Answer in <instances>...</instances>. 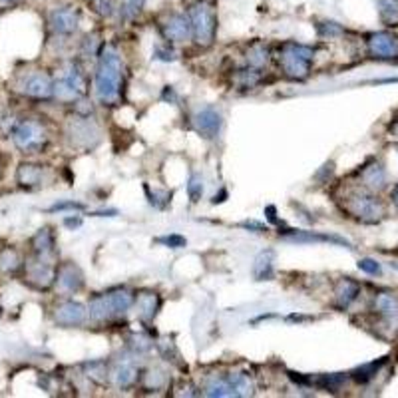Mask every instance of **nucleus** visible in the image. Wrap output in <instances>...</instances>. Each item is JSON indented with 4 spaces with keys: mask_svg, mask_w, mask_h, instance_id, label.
I'll return each instance as SVG.
<instances>
[{
    "mask_svg": "<svg viewBox=\"0 0 398 398\" xmlns=\"http://www.w3.org/2000/svg\"><path fill=\"white\" fill-rule=\"evenodd\" d=\"M96 70V96L102 104H114L120 98L123 82L122 56L114 44L100 46Z\"/></svg>",
    "mask_w": 398,
    "mask_h": 398,
    "instance_id": "1",
    "label": "nucleus"
},
{
    "mask_svg": "<svg viewBox=\"0 0 398 398\" xmlns=\"http://www.w3.org/2000/svg\"><path fill=\"white\" fill-rule=\"evenodd\" d=\"M133 301H135V295L126 287L111 289L108 293L94 295L88 303L90 319L106 321V319H111V317L123 315V313L132 309Z\"/></svg>",
    "mask_w": 398,
    "mask_h": 398,
    "instance_id": "2",
    "label": "nucleus"
},
{
    "mask_svg": "<svg viewBox=\"0 0 398 398\" xmlns=\"http://www.w3.org/2000/svg\"><path fill=\"white\" fill-rule=\"evenodd\" d=\"M188 18L191 24V36L195 44L207 48L213 44L217 34V12L211 0H195L188 8Z\"/></svg>",
    "mask_w": 398,
    "mask_h": 398,
    "instance_id": "3",
    "label": "nucleus"
},
{
    "mask_svg": "<svg viewBox=\"0 0 398 398\" xmlns=\"http://www.w3.org/2000/svg\"><path fill=\"white\" fill-rule=\"evenodd\" d=\"M313 58H315V50L310 46L298 44V42H285L279 48V56H277L283 76L295 82L309 78Z\"/></svg>",
    "mask_w": 398,
    "mask_h": 398,
    "instance_id": "4",
    "label": "nucleus"
},
{
    "mask_svg": "<svg viewBox=\"0 0 398 398\" xmlns=\"http://www.w3.org/2000/svg\"><path fill=\"white\" fill-rule=\"evenodd\" d=\"M344 210L363 223H378L385 217L382 201L366 191H353L344 201Z\"/></svg>",
    "mask_w": 398,
    "mask_h": 398,
    "instance_id": "5",
    "label": "nucleus"
},
{
    "mask_svg": "<svg viewBox=\"0 0 398 398\" xmlns=\"http://www.w3.org/2000/svg\"><path fill=\"white\" fill-rule=\"evenodd\" d=\"M12 142L20 152L36 154V152L44 150L48 144V132H46L44 126L36 120H23L12 130Z\"/></svg>",
    "mask_w": 398,
    "mask_h": 398,
    "instance_id": "6",
    "label": "nucleus"
},
{
    "mask_svg": "<svg viewBox=\"0 0 398 398\" xmlns=\"http://www.w3.org/2000/svg\"><path fill=\"white\" fill-rule=\"evenodd\" d=\"M373 307H375L376 317L380 319L378 327L385 331L388 339L398 337V295L390 291H380L375 295Z\"/></svg>",
    "mask_w": 398,
    "mask_h": 398,
    "instance_id": "7",
    "label": "nucleus"
},
{
    "mask_svg": "<svg viewBox=\"0 0 398 398\" xmlns=\"http://www.w3.org/2000/svg\"><path fill=\"white\" fill-rule=\"evenodd\" d=\"M86 94V78L76 64H70L64 74L54 82V96L64 102H74Z\"/></svg>",
    "mask_w": 398,
    "mask_h": 398,
    "instance_id": "8",
    "label": "nucleus"
},
{
    "mask_svg": "<svg viewBox=\"0 0 398 398\" xmlns=\"http://www.w3.org/2000/svg\"><path fill=\"white\" fill-rule=\"evenodd\" d=\"M56 269L52 259H44V257H34V261H30L26 265V281L38 291H46L52 287V283L56 281Z\"/></svg>",
    "mask_w": 398,
    "mask_h": 398,
    "instance_id": "9",
    "label": "nucleus"
},
{
    "mask_svg": "<svg viewBox=\"0 0 398 398\" xmlns=\"http://www.w3.org/2000/svg\"><path fill=\"white\" fill-rule=\"evenodd\" d=\"M193 123L205 140H215L223 126V116L222 111L217 110L215 106H203L201 110L195 111L193 116Z\"/></svg>",
    "mask_w": 398,
    "mask_h": 398,
    "instance_id": "10",
    "label": "nucleus"
},
{
    "mask_svg": "<svg viewBox=\"0 0 398 398\" xmlns=\"http://www.w3.org/2000/svg\"><path fill=\"white\" fill-rule=\"evenodd\" d=\"M368 54L378 60H392L398 56V38L390 32H373L366 38Z\"/></svg>",
    "mask_w": 398,
    "mask_h": 398,
    "instance_id": "11",
    "label": "nucleus"
},
{
    "mask_svg": "<svg viewBox=\"0 0 398 398\" xmlns=\"http://www.w3.org/2000/svg\"><path fill=\"white\" fill-rule=\"evenodd\" d=\"M279 235H283V239H287L291 243H332L353 249V243L346 241L341 235H329V233H317V231H298V229H285L279 231Z\"/></svg>",
    "mask_w": 398,
    "mask_h": 398,
    "instance_id": "12",
    "label": "nucleus"
},
{
    "mask_svg": "<svg viewBox=\"0 0 398 398\" xmlns=\"http://www.w3.org/2000/svg\"><path fill=\"white\" fill-rule=\"evenodd\" d=\"M86 315H88V310L82 303L68 298L54 309V321L60 327H80L86 321Z\"/></svg>",
    "mask_w": 398,
    "mask_h": 398,
    "instance_id": "13",
    "label": "nucleus"
},
{
    "mask_svg": "<svg viewBox=\"0 0 398 398\" xmlns=\"http://www.w3.org/2000/svg\"><path fill=\"white\" fill-rule=\"evenodd\" d=\"M23 92L36 100H48L54 96V80L46 72H32L24 78Z\"/></svg>",
    "mask_w": 398,
    "mask_h": 398,
    "instance_id": "14",
    "label": "nucleus"
},
{
    "mask_svg": "<svg viewBox=\"0 0 398 398\" xmlns=\"http://www.w3.org/2000/svg\"><path fill=\"white\" fill-rule=\"evenodd\" d=\"M68 135L74 145H84V147H92L98 142L100 130L96 123L90 122L88 118H78L76 122H70L68 128Z\"/></svg>",
    "mask_w": 398,
    "mask_h": 398,
    "instance_id": "15",
    "label": "nucleus"
},
{
    "mask_svg": "<svg viewBox=\"0 0 398 398\" xmlns=\"http://www.w3.org/2000/svg\"><path fill=\"white\" fill-rule=\"evenodd\" d=\"M162 34L169 42H186L191 36L188 14H171L162 23Z\"/></svg>",
    "mask_w": 398,
    "mask_h": 398,
    "instance_id": "16",
    "label": "nucleus"
},
{
    "mask_svg": "<svg viewBox=\"0 0 398 398\" xmlns=\"http://www.w3.org/2000/svg\"><path fill=\"white\" fill-rule=\"evenodd\" d=\"M78 24H80V12L72 6H62V8H56L50 14V26L52 30L58 34H72L78 30Z\"/></svg>",
    "mask_w": 398,
    "mask_h": 398,
    "instance_id": "17",
    "label": "nucleus"
},
{
    "mask_svg": "<svg viewBox=\"0 0 398 398\" xmlns=\"http://www.w3.org/2000/svg\"><path fill=\"white\" fill-rule=\"evenodd\" d=\"M58 287L66 293H80L84 289V273L74 263H64L56 271Z\"/></svg>",
    "mask_w": 398,
    "mask_h": 398,
    "instance_id": "18",
    "label": "nucleus"
},
{
    "mask_svg": "<svg viewBox=\"0 0 398 398\" xmlns=\"http://www.w3.org/2000/svg\"><path fill=\"white\" fill-rule=\"evenodd\" d=\"M133 305L138 309V317L144 322H150L154 321L159 309H162V297L157 293H152V291H144L135 297Z\"/></svg>",
    "mask_w": 398,
    "mask_h": 398,
    "instance_id": "19",
    "label": "nucleus"
},
{
    "mask_svg": "<svg viewBox=\"0 0 398 398\" xmlns=\"http://www.w3.org/2000/svg\"><path fill=\"white\" fill-rule=\"evenodd\" d=\"M358 295H361V285L356 281L349 279V277L337 281V285H334V301H337V305L341 309H349L358 298Z\"/></svg>",
    "mask_w": 398,
    "mask_h": 398,
    "instance_id": "20",
    "label": "nucleus"
},
{
    "mask_svg": "<svg viewBox=\"0 0 398 398\" xmlns=\"http://www.w3.org/2000/svg\"><path fill=\"white\" fill-rule=\"evenodd\" d=\"M361 179H363L366 189H370V191H380V189H385V186H387V171H385L382 164L370 162V164H366V166L361 169Z\"/></svg>",
    "mask_w": 398,
    "mask_h": 398,
    "instance_id": "21",
    "label": "nucleus"
},
{
    "mask_svg": "<svg viewBox=\"0 0 398 398\" xmlns=\"http://www.w3.org/2000/svg\"><path fill=\"white\" fill-rule=\"evenodd\" d=\"M110 378L118 388L132 387L133 382H135V378H138V366L133 365L132 361H120V363H116V366L111 368Z\"/></svg>",
    "mask_w": 398,
    "mask_h": 398,
    "instance_id": "22",
    "label": "nucleus"
},
{
    "mask_svg": "<svg viewBox=\"0 0 398 398\" xmlns=\"http://www.w3.org/2000/svg\"><path fill=\"white\" fill-rule=\"evenodd\" d=\"M16 179L26 189L38 188L44 181V167L36 166V164H20L16 171Z\"/></svg>",
    "mask_w": 398,
    "mask_h": 398,
    "instance_id": "23",
    "label": "nucleus"
},
{
    "mask_svg": "<svg viewBox=\"0 0 398 398\" xmlns=\"http://www.w3.org/2000/svg\"><path fill=\"white\" fill-rule=\"evenodd\" d=\"M32 251L36 257H44V259H52L54 257V247H56V239L54 233L50 231L48 227L40 229L32 237Z\"/></svg>",
    "mask_w": 398,
    "mask_h": 398,
    "instance_id": "24",
    "label": "nucleus"
},
{
    "mask_svg": "<svg viewBox=\"0 0 398 398\" xmlns=\"http://www.w3.org/2000/svg\"><path fill=\"white\" fill-rule=\"evenodd\" d=\"M203 394L211 398H223V397H235L233 392L231 382H229V376L227 375H211L205 380V387H203Z\"/></svg>",
    "mask_w": 398,
    "mask_h": 398,
    "instance_id": "25",
    "label": "nucleus"
},
{
    "mask_svg": "<svg viewBox=\"0 0 398 398\" xmlns=\"http://www.w3.org/2000/svg\"><path fill=\"white\" fill-rule=\"evenodd\" d=\"M275 253L271 249L261 251L255 257L253 261V277L257 281H269L273 277V269H275Z\"/></svg>",
    "mask_w": 398,
    "mask_h": 398,
    "instance_id": "26",
    "label": "nucleus"
},
{
    "mask_svg": "<svg viewBox=\"0 0 398 398\" xmlns=\"http://www.w3.org/2000/svg\"><path fill=\"white\" fill-rule=\"evenodd\" d=\"M245 60H247V66L257 68H265L271 60V50L269 46H265L263 42H255V44L249 46V50L245 52Z\"/></svg>",
    "mask_w": 398,
    "mask_h": 398,
    "instance_id": "27",
    "label": "nucleus"
},
{
    "mask_svg": "<svg viewBox=\"0 0 398 398\" xmlns=\"http://www.w3.org/2000/svg\"><path fill=\"white\" fill-rule=\"evenodd\" d=\"M385 363H387V356H385V358H378V361H373V363H366V365L358 366L356 370H353L351 376H353L354 382H358V385L370 382V380L378 375V370L385 366Z\"/></svg>",
    "mask_w": 398,
    "mask_h": 398,
    "instance_id": "28",
    "label": "nucleus"
},
{
    "mask_svg": "<svg viewBox=\"0 0 398 398\" xmlns=\"http://www.w3.org/2000/svg\"><path fill=\"white\" fill-rule=\"evenodd\" d=\"M227 376H229V382H231L235 397H251L253 394V378L247 375V373H231V375Z\"/></svg>",
    "mask_w": 398,
    "mask_h": 398,
    "instance_id": "29",
    "label": "nucleus"
},
{
    "mask_svg": "<svg viewBox=\"0 0 398 398\" xmlns=\"http://www.w3.org/2000/svg\"><path fill=\"white\" fill-rule=\"evenodd\" d=\"M23 267V259L20 253L12 247H4L0 251V271L2 273H16Z\"/></svg>",
    "mask_w": 398,
    "mask_h": 398,
    "instance_id": "30",
    "label": "nucleus"
},
{
    "mask_svg": "<svg viewBox=\"0 0 398 398\" xmlns=\"http://www.w3.org/2000/svg\"><path fill=\"white\" fill-rule=\"evenodd\" d=\"M344 382H346V376L341 375V373H337V375H321L317 376V378H310V385L322 388V390H331V392H337L339 388L343 387Z\"/></svg>",
    "mask_w": 398,
    "mask_h": 398,
    "instance_id": "31",
    "label": "nucleus"
},
{
    "mask_svg": "<svg viewBox=\"0 0 398 398\" xmlns=\"http://www.w3.org/2000/svg\"><path fill=\"white\" fill-rule=\"evenodd\" d=\"M378 12L387 26H398V0H378Z\"/></svg>",
    "mask_w": 398,
    "mask_h": 398,
    "instance_id": "32",
    "label": "nucleus"
},
{
    "mask_svg": "<svg viewBox=\"0 0 398 398\" xmlns=\"http://www.w3.org/2000/svg\"><path fill=\"white\" fill-rule=\"evenodd\" d=\"M259 82H261V72L257 68L247 66L243 70H237V74H235V84L241 88H253Z\"/></svg>",
    "mask_w": 398,
    "mask_h": 398,
    "instance_id": "33",
    "label": "nucleus"
},
{
    "mask_svg": "<svg viewBox=\"0 0 398 398\" xmlns=\"http://www.w3.org/2000/svg\"><path fill=\"white\" fill-rule=\"evenodd\" d=\"M203 189H205V183H203V176L199 171H193L189 176L188 181V195L191 203H198L201 195H203Z\"/></svg>",
    "mask_w": 398,
    "mask_h": 398,
    "instance_id": "34",
    "label": "nucleus"
},
{
    "mask_svg": "<svg viewBox=\"0 0 398 398\" xmlns=\"http://www.w3.org/2000/svg\"><path fill=\"white\" fill-rule=\"evenodd\" d=\"M317 32L321 38H339L343 36L344 28L339 23H332V20H325V23L317 24Z\"/></svg>",
    "mask_w": 398,
    "mask_h": 398,
    "instance_id": "35",
    "label": "nucleus"
},
{
    "mask_svg": "<svg viewBox=\"0 0 398 398\" xmlns=\"http://www.w3.org/2000/svg\"><path fill=\"white\" fill-rule=\"evenodd\" d=\"M155 243L164 245V247H169V249H181L188 245V239L179 233H169V235H164V237H157Z\"/></svg>",
    "mask_w": 398,
    "mask_h": 398,
    "instance_id": "36",
    "label": "nucleus"
},
{
    "mask_svg": "<svg viewBox=\"0 0 398 398\" xmlns=\"http://www.w3.org/2000/svg\"><path fill=\"white\" fill-rule=\"evenodd\" d=\"M145 193H147V199H150V203L154 205V207H157V210H164L167 203L171 201V193L169 191H150V188L147 186H144Z\"/></svg>",
    "mask_w": 398,
    "mask_h": 398,
    "instance_id": "37",
    "label": "nucleus"
},
{
    "mask_svg": "<svg viewBox=\"0 0 398 398\" xmlns=\"http://www.w3.org/2000/svg\"><path fill=\"white\" fill-rule=\"evenodd\" d=\"M166 385V375L162 373V370H157V368H154V370H150L147 375H145V387L147 388H162Z\"/></svg>",
    "mask_w": 398,
    "mask_h": 398,
    "instance_id": "38",
    "label": "nucleus"
},
{
    "mask_svg": "<svg viewBox=\"0 0 398 398\" xmlns=\"http://www.w3.org/2000/svg\"><path fill=\"white\" fill-rule=\"evenodd\" d=\"M358 269L366 273V275H380V265L376 263L375 259H370V257H365V259H361L358 261Z\"/></svg>",
    "mask_w": 398,
    "mask_h": 398,
    "instance_id": "39",
    "label": "nucleus"
},
{
    "mask_svg": "<svg viewBox=\"0 0 398 398\" xmlns=\"http://www.w3.org/2000/svg\"><path fill=\"white\" fill-rule=\"evenodd\" d=\"M74 211V210H84V203H78V201H62V203H56L50 207V211Z\"/></svg>",
    "mask_w": 398,
    "mask_h": 398,
    "instance_id": "40",
    "label": "nucleus"
},
{
    "mask_svg": "<svg viewBox=\"0 0 398 398\" xmlns=\"http://www.w3.org/2000/svg\"><path fill=\"white\" fill-rule=\"evenodd\" d=\"M154 56L157 60H162V62H174L176 60V52L169 50V48H157Z\"/></svg>",
    "mask_w": 398,
    "mask_h": 398,
    "instance_id": "41",
    "label": "nucleus"
},
{
    "mask_svg": "<svg viewBox=\"0 0 398 398\" xmlns=\"http://www.w3.org/2000/svg\"><path fill=\"white\" fill-rule=\"evenodd\" d=\"M128 4H126V12L128 14H138V12L142 11V6L145 4V0H126Z\"/></svg>",
    "mask_w": 398,
    "mask_h": 398,
    "instance_id": "42",
    "label": "nucleus"
},
{
    "mask_svg": "<svg viewBox=\"0 0 398 398\" xmlns=\"http://www.w3.org/2000/svg\"><path fill=\"white\" fill-rule=\"evenodd\" d=\"M241 227H245V229H251V231H255V233L269 231V227H267V225H263V223H257V222H245V223H241Z\"/></svg>",
    "mask_w": 398,
    "mask_h": 398,
    "instance_id": "43",
    "label": "nucleus"
},
{
    "mask_svg": "<svg viewBox=\"0 0 398 398\" xmlns=\"http://www.w3.org/2000/svg\"><path fill=\"white\" fill-rule=\"evenodd\" d=\"M265 215H267V219L271 223H279V219H277V210H275V205H267L265 207Z\"/></svg>",
    "mask_w": 398,
    "mask_h": 398,
    "instance_id": "44",
    "label": "nucleus"
},
{
    "mask_svg": "<svg viewBox=\"0 0 398 398\" xmlns=\"http://www.w3.org/2000/svg\"><path fill=\"white\" fill-rule=\"evenodd\" d=\"M64 223H66L68 227L76 229V227H80V225H82V219H80V217H66V219H64Z\"/></svg>",
    "mask_w": 398,
    "mask_h": 398,
    "instance_id": "45",
    "label": "nucleus"
},
{
    "mask_svg": "<svg viewBox=\"0 0 398 398\" xmlns=\"http://www.w3.org/2000/svg\"><path fill=\"white\" fill-rule=\"evenodd\" d=\"M18 0H0V8H11Z\"/></svg>",
    "mask_w": 398,
    "mask_h": 398,
    "instance_id": "46",
    "label": "nucleus"
},
{
    "mask_svg": "<svg viewBox=\"0 0 398 398\" xmlns=\"http://www.w3.org/2000/svg\"><path fill=\"white\" fill-rule=\"evenodd\" d=\"M390 199H392V203L398 207V186L392 189V193H390Z\"/></svg>",
    "mask_w": 398,
    "mask_h": 398,
    "instance_id": "47",
    "label": "nucleus"
},
{
    "mask_svg": "<svg viewBox=\"0 0 398 398\" xmlns=\"http://www.w3.org/2000/svg\"><path fill=\"white\" fill-rule=\"evenodd\" d=\"M390 132H392V135H397L398 138V120L390 126Z\"/></svg>",
    "mask_w": 398,
    "mask_h": 398,
    "instance_id": "48",
    "label": "nucleus"
},
{
    "mask_svg": "<svg viewBox=\"0 0 398 398\" xmlns=\"http://www.w3.org/2000/svg\"><path fill=\"white\" fill-rule=\"evenodd\" d=\"M219 198H227V193L223 191V193H222V195H219ZM213 203H222V199H217V195H215V198H213Z\"/></svg>",
    "mask_w": 398,
    "mask_h": 398,
    "instance_id": "49",
    "label": "nucleus"
},
{
    "mask_svg": "<svg viewBox=\"0 0 398 398\" xmlns=\"http://www.w3.org/2000/svg\"><path fill=\"white\" fill-rule=\"evenodd\" d=\"M92 2H94V0H92Z\"/></svg>",
    "mask_w": 398,
    "mask_h": 398,
    "instance_id": "50",
    "label": "nucleus"
}]
</instances>
